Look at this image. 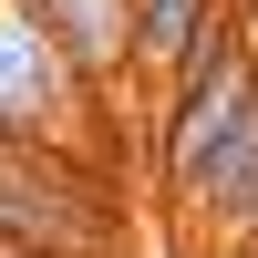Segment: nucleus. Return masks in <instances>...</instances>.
Segmentation results:
<instances>
[{"label":"nucleus","instance_id":"3","mask_svg":"<svg viewBox=\"0 0 258 258\" xmlns=\"http://www.w3.org/2000/svg\"><path fill=\"white\" fill-rule=\"evenodd\" d=\"M31 21L62 41V62H73L93 93L114 73H135V0H31Z\"/></svg>","mask_w":258,"mask_h":258},{"label":"nucleus","instance_id":"1","mask_svg":"<svg viewBox=\"0 0 258 258\" xmlns=\"http://www.w3.org/2000/svg\"><path fill=\"white\" fill-rule=\"evenodd\" d=\"M165 73H176V103H165L176 207L217 217L227 238H258V52H248V21L217 11Z\"/></svg>","mask_w":258,"mask_h":258},{"label":"nucleus","instance_id":"6","mask_svg":"<svg viewBox=\"0 0 258 258\" xmlns=\"http://www.w3.org/2000/svg\"><path fill=\"white\" fill-rule=\"evenodd\" d=\"M0 258H21V248H11V238H0Z\"/></svg>","mask_w":258,"mask_h":258},{"label":"nucleus","instance_id":"4","mask_svg":"<svg viewBox=\"0 0 258 258\" xmlns=\"http://www.w3.org/2000/svg\"><path fill=\"white\" fill-rule=\"evenodd\" d=\"M217 11H238V0H135V62H155V73H165V62H176Z\"/></svg>","mask_w":258,"mask_h":258},{"label":"nucleus","instance_id":"2","mask_svg":"<svg viewBox=\"0 0 258 258\" xmlns=\"http://www.w3.org/2000/svg\"><path fill=\"white\" fill-rule=\"evenodd\" d=\"M93 83L62 62V41L31 21V0H0V135L11 145H62L83 124Z\"/></svg>","mask_w":258,"mask_h":258},{"label":"nucleus","instance_id":"5","mask_svg":"<svg viewBox=\"0 0 258 258\" xmlns=\"http://www.w3.org/2000/svg\"><path fill=\"white\" fill-rule=\"evenodd\" d=\"M238 21H248V52H258V0H248V11H238Z\"/></svg>","mask_w":258,"mask_h":258}]
</instances>
